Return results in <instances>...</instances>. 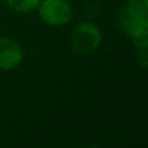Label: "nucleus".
<instances>
[{"mask_svg": "<svg viewBox=\"0 0 148 148\" xmlns=\"http://www.w3.org/2000/svg\"><path fill=\"white\" fill-rule=\"evenodd\" d=\"M10 9L16 10V12L26 13L31 12L35 8H38L40 0H3Z\"/></svg>", "mask_w": 148, "mask_h": 148, "instance_id": "nucleus-5", "label": "nucleus"}, {"mask_svg": "<svg viewBox=\"0 0 148 148\" xmlns=\"http://www.w3.org/2000/svg\"><path fill=\"white\" fill-rule=\"evenodd\" d=\"M40 18L49 26H64L73 17V8L68 0H40L38 5Z\"/></svg>", "mask_w": 148, "mask_h": 148, "instance_id": "nucleus-3", "label": "nucleus"}, {"mask_svg": "<svg viewBox=\"0 0 148 148\" xmlns=\"http://www.w3.org/2000/svg\"><path fill=\"white\" fill-rule=\"evenodd\" d=\"M120 27L135 42L138 47L147 46L148 16L147 12L136 10L131 7H125L118 16Z\"/></svg>", "mask_w": 148, "mask_h": 148, "instance_id": "nucleus-1", "label": "nucleus"}, {"mask_svg": "<svg viewBox=\"0 0 148 148\" xmlns=\"http://www.w3.org/2000/svg\"><path fill=\"white\" fill-rule=\"evenodd\" d=\"M101 44V31L92 22H81L74 27L70 36V46L79 55L95 52Z\"/></svg>", "mask_w": 148, "mask_h": 148, "instance_id": "nucleus-2", "label": "nucleus"}, {"mask_svg": "<svg viewBox=\"0 0 148 148\" xmlns=\"http://www.w3.org/2000/svg\"><path fill=\"white\" fill-rule=\"evenodd\" d=\"M23 59V49L12 38L0 39V69L9 70L16 68Z\"/></svg>", "mask_w": 148, "mask_h": 148, "instance_id": "nucleus-4", "label": "nucleus"}]
</instances>
